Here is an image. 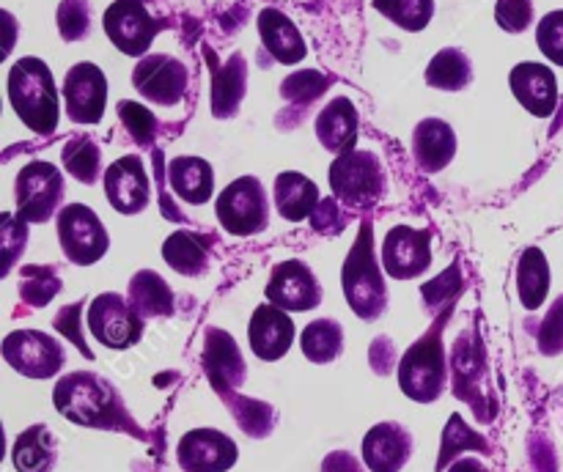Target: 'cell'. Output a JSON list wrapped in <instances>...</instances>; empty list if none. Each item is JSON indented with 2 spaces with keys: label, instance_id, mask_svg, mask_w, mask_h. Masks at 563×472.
Segmentation results:
<instances>
[{
  "label": "cell",
  "instance_id": "2",
  "mask_svg": "<svg viewBox=\"0 0 563 472\" xmlns=\"http://www.w3.org/2000/svg\"><path fill=\"white\" fill-rule=\"evenodd\" d=\"M9 102L22 124L36 135H53L58 126V88L53 71L38 58H20L9 71Z\"/></svg>",
  "mask_w": 563,
  "mask_h": 472
},
{
  "label": "cell",
  "instance_id": "18",
  "mask_svg": "<svg viewBox=\"0 0 563 472\" xmlns=\"http://www.w3.org/2000/svg\"><path fill=\"white\" fill-rule=\"evenodd\" d=\"M203 368L212 382L214 393L223 395L225 401L236 395L240 384L245 382V360H242L236 340L225 329L209 327L207 340H203Z\"/></svg>",
  "mask_w": 563,
  "mask_h": 472
},
{
  "label": "cell",
  "instance_id": "5",
  "mask_svg": "<svg viewBox=\"0 0 563 472\" xmlns=\"http://www.w3.org/2000/svg\"><path fill=\"white\" fill-rule=\"evenodd\" d=\"M328 179L333 198L346 209H372L388 187L379 159L372 151H357V148L333 159Z\"/></svg>",
  "mask_w": 563,
  "mask_h": 472
},
{
  "label": "cell",
  "instance_id": "52",
  "mask_svg": "<svg viewBox=\"0 0 563 472\" xmlns=\"http://www.w3.org/2000/svg\"><path fill=\"white\" fill-rule=\"evenodd\" d=\"M449 472H489V470L478 459H456L454 464L449 467Z\"/></svg>",
  "mask_w": 563,
  "mask_h": 472
},
{
  "label": "cell",
  "instance_id": "34",
  "mask_svg": "<svg viewBox=\"0 0 563 472\" xmlns=\"http://www.w3.org/2000/svg\"><path fill=\"white\" fill-rule=\"evenodd\" d=\"M300 346L308 360L324 366V362L339 360V355L344 351V329L335 318H317L302 329Z\"/></svg>",
  "mask_w": 563,
  "mask_h": 472
},
{
  "label": "cell",
  "instance_id": "10",
  "mask_svg": "<svg viewBox=\"0 0 563 472\" xmlns=\"http://www.w3.org/2000/svg\"><path fill=\"white\" fill-rule=\"evenodd\" d=\"M3 360L27 379H49L64 368L66 351L53 335L38 329H14L3 340Z\"/></svg>",
  "mask_w": 563,
  "mask_h": 472
},
{
  "label": "cell",
  "instance_id": "1",
  "mask_svg": "<svg viewBox=\"0 0 563 472\" xmlns=\"http://www.w3.org/2000/svg\"><path fill=\"white\" fill-rule=\"evenodd\" d=\"M53 404L66 420L88 428H108V431H135V423L126 415L124 401L113 384L91 371L66 373L53 390Z\"/></svg>",
  "mask_w": 563,
  "mask_h": 472
},
{
  "label": "cell",
  "instance_id": "28",
  "mask_svg": "<svg viewBox=\"0 0 563 472\" xmlns=\"http://www.w3.org/2000/svg\"><path fill=\"white\" fill-rule=\"evenodd\" d=\"M55 459H58V442L42 423L25 428L11 448V461H14L16 472H53Z\"/></svg>",
  "mask_w": 563,
  "mask_h": 472
},
{
  "label": "cell",
  "instance_id": "17",
  "mask_svg": "<svg viewBox=\"0 0 563 472\" xmlns=\"http://www.w3.org/2000/svg\"><path fill=\"white\" fill-rule=\"evenodd\" d=\"M104 195H108L110 206L126 217L141 214L148 206L152 187H148L146 168L137 154H126L104 170Z\"/></svg>",
  "mask_w": 563,
  "mask_h": 472
},
{
  "label": "cell",
  "instance_id": "15",
  "mask_svg": "<svg viewBox=\"0 0 563 472\" xmlns=\"http://www.w3.org/2000/svg\"><path fill=\"white\" fill-rule=\"evenodd\" d=\"M432 263V234L396 225L383 241V267L394 280H412Z\"/></svg>",
  "mask_w": 563,
  "mask_h": 472
},
{
  "label": "cell",
  "instance_id": "26",
  "mask_svg": "<svg viewBox=\"0 0 563 472\" xmlns=\"http://www.w3.org/2000/svg\"><path fill=\"white\" fill-rule=\"evenodd\" d=\"M319 203H322L319 187L308 176L297 173V170L278 173V179H275V206H278L280 217L289 220V223L311 220Z\"/></svg>",
  "mask_w": 563,
  "mask_h": 472
},
{
  "label": "cell",
  "instance_id": "24",
  "mask_svg": "<svg viewBox=\"0 0 563 472\" xmlns=\"http://www.w3.org/2000/svg\"><path fill=\"white\" fill-rule=\"evenodd\" d=\"M317 137L328 151L346 154L357 143V110L352 99H330L317 115Z\"/></svg>",
  "mask_w": 563,
  "mask_h": 472
},
{
  "label": "cell",
  "instance_id": "8",
  "mask_svg": "<svg viewBox=\"0 0 563 472\" xmlns=\"http://www.w3.org/2000/svg\"><path fill=\"white\" fill-rule=\"evenodd\" d=\"M64 201V173L49 162H27L16 173V217L47 223Z\"/></svg>",
  "mask_w": 563,
  "mask_h": 472
},
{
  "label": "cell",
  "instance_id": "38",
  "mask_svg": "<svg viewBox=\"0 0 563 472\" xmlns=\"http://www.w3.org/2000/svg\"><path fill=\"white\" fill-rule=\"evenodd\" d=\"M60 291V278L55 272V267H22L20 274V296L22 302L27 305L38 307V305H47L55 294Z\"/></svg>",
  "mask_w": 563,
  "mask_h": 472
},
{
  "label": "cell",
  "instance_id": "44",
  "mask_svg": "<svg viewBox=\"0 0 563 472\" xmlns=\"http://www.w3.org/2000/svg\"><path fill=\"white\" fill-rule=\"evenodd\" d=\"M537 44L544 53V58L563 66V9L550 11L548 16H542L537 27Z\"/></svg>",
  "mask_w": 563,
  "mask_h": 472
},
{
  "label": "cell",
  "instance_id": "40",
  "mask_svg": "<svg viewBox=\"0 0 563 472\" xmlns=\"http://www.w3.org/2000/svg\"><path fill=\"white\" fill-rule=\"evenodd\" d=\"M58 33L64 42H80L91 31V3L88 0H60Z\"/></svg>",
  "mask_w": 563,
  "mask_h": 472
},
{
  "label": "cell",
  "instance_id": "46",
  "mask_svg": "<svg viewBox=\"0 0 563 472\" xmlns=\"http://www.w3.org/2000/svg\"><path fill=\"white\" fill-rule=\"evenodd\" d=\"M434 291H438V296H434L432 302H427V311L429 313H438L440 311V305H456V294H460L462 291V274H460V267H449L445 269L443 274H440V278H434L432 283H427L423 285V296H429V294H434Z\"/></svg>",
  "mask_w": 563,
  "mask_h": 472
},
{
  "label": "cell",
  "instance_id": "42",
  "mask_svg": "<svg viewBox=\"0 0 563 472\" xmlns=\"http://www.w3.org/2000/svg\"><path fill=\"white\" fill-rule=\"evenodd\" d=\"M119 115L121 121H124L126 132H130L141 146H152L154 135H157V119L152 115V110L143 108V104L137 102H126L124 99V102H119Z\"/></svg>",
  "mask_w": 563,
  "mask_h": 472
},
{
  "label": "cell",
  "instance_id": "29",
  "mask_svg": "<svg viewBox=\"0 0 563 472\" xmlns=\"http://www.w3.org/2000/svg\"><path fill=\"white\" fill-rule=\"evenodd\" d=\"M247 66L242 55H231L212 75V113L214 119H231L245 99Z\"/></svg>",
  "mask_w": 563,
  "mask_h": 472
},
{
  "label": "cell",
  "instance_id": "35",
  "mask_svg": "<svg viewBox=\"0 0 563 472\" xmlns=\"http://www.w3.org/2000/svg\"><path fill=\"white\" fill-rule=\"evenodd\" d=\"M60 159H64L69 176H75L80 184H93L102 173V151H99L97 141L88 135H75L71 141H66Z\"/></svg>",
  "mask_w": 563,
  "mask_h": 472
},
{
  "label": "cell",
  "instance_id": "9",
  "mask_svg": "<svg viewBox=\"0 0 563 472\" xmlns=\"http://www.w3.org/2000/svg\"><path fill=\"white\" fill-rule=\"evenodd\" d=\"M88 329L93 338L108 349H130L141 340L143 335V318L130 300L115 291L99 294L97 300L88 305Z\"/></svg>",
  "mask_w": 563,
  "mask_h": 472
},
{
  "label": "cell",
  "instance_id": "25",
  "mask_svg": "<svg viewBox=\"0 0 563 472\" xmlns=\"http://www.w3.org/2000/svg\"><path fill=\"white\" fill-rule=\"evenodd\" d=\"M258 33H262V42L267 47V53L273 55L278 64H300L306 58L308 47L306 38L300 36L295 22L278 9H264L258 14Z\"/></svg>",
  "mask_w": 563,
  "mask_h": 472
},
{
  "label": "cell",
  "instance_id": "21",
  "mask_svg": "<svg viewBox=\"0 0 563 472\" xmlns=\"http://www.w3.org/2000/svg\"><path fill=\"white\" fill-rule=\"evenodd\" d=\"M451 371H454V393L456 398L467 401L476 409L478 417H484L482 404V379H484V349L482 338L476 329L460 335L451 351Z\"/></svg>",
  "mask_w": 563,
  "mask_h": 472
},
{
  "label": "cell",
  "instance_id": "31",
  "mask_svg": "<svg viewBox=\"0 0 563 472\" xmlns=\"http://www.w3.org/2000/svg\"><path fill=\"white\" fill-rule=\"evenodd\" d=\"M163 258L179 274L198 278L209 269V239L192 234V231H176L165 239Z\"/></svg>",
  "mask_w": 563,
  "mask_h": 472
},
{
  "label": "cell",
  "instance_id": "45",
  "mask_svg": "<svg viewBox=\"0 0 563 472\" xmlns=\"http://www.w3.org/2000/svg\"><path fill=\"white\" fill-rule=\"evenodd\" d=\"M495 22L506 33H522L533 22V0H498L495 3Z\"/></svg>",
  "mask_w": 563,
  "mask_h": 472
},
{
  "label": "cell",
  "instance_id": "49",
  "mask_svg": "<svg viewBox=\"0 0 563 472\" xmlns=\"http://www.w3.org/2000/svg\"><path fill=\"white\" fill-rule=\"evenodd\" d=\"M346 223H350V214L339 206L335 198H324L311 217L313 231H319V234H330V236L341 234V231L346 228Z\"/></svg>",
  "mask_w": 563,
  "mask_h": 472
},
{
  "label": "cell",
  "instance_id": "20",
  "mask_svg": "<svg viewBox=\"0 0 563 472\" xmlns=\"http://www.w3.org/2000/svg\"><path fill=\"white\" fill-rule=\"evenodd\" d=\"M509 86L517 102L537 119H550L559 108V80L550 66L533 60L517 64L509 75Z\"/></svg>",
  "mask_w": 563,
  "mask_h": 472
},
{
  "label": "cell",
  "instance_id": "30",
  "mask_svg": "<svg viewBox=\"0 0 563 472\" xmlns=\"http://www.w3.org/2000/svg\"><path fill=\"white\" fill-rule=\"evenodd\" d=\"M130 305L141 313V318L154 316H174V291L170 285L159 278L152 269H141L135 278L130 280V294H126Z\"/></svg>",
  "mask_w": 563,
  "mask_h": 472
},
{
  "label": "cell",
  "instance_id": "43",
  "mask_svg": "<svg viewBox=\"0 0 563 472\" xmlns=\"http://www.w3.org/2000/svg\"><path fill=\"white\" fill-rule=\"evenodd\" d=\"M0 241H3V269L0 272L9 274L16 258L22 256L27 241V223L14 217V214H3V228H0Z\"/></svg>",
  "mask_w": 563,
  "mask_h": 472
},
{
  "label": "cell",
  "instance_id": "22",
  "mask_svg": "<svg viewBox=\"0 0 563 472\" xmlns=\"http://www.w3.org/2000/svg\"><path fill=\"white\" fill-rule=\"evenodd\" d=\"M412 453V437L399 423H379L363 439V459L372 472H399Z\"/></svg>",
  "mask_w": 563,
  "mask_h": 472
},
{
  "label": "cell",
  "instance_id": "6",
  "mask_svg": "<svg viewBox=\"0 0 563 472\" xmlns=\"http://www.w3.org/2000/svg\"><path fill=\"white\" fill-rule=\"evenodd\" d=\"M214 214L231 236L262 234L269 223V203L262 181L256 176H242L231 181L218 195Z\"/></svg>",
  "mask_w": 563,
  "mask_h": 472
},
{
  "label": "cell",
  "instance_id": "50",
  "mask_svg": "<svg viewBox=\"0 0 563 472\" xmlns=\"http://www.w3.org/2000/svg\"><path fill=\"white\" fill-rule=\"evenodd\" d=\"M368 360H372V368L379 373V377H385V373L394 371L396 349H394V344H390L388 335H379V338L374 340L372 349H368Z\"/></svg>",
  "mask_w": 563,
  "mask_h": 472
},
{
  "label": "cell",
  "instance_id": "23",
  "mask_svg": "<svg viewBox=\"0 0 563 472\" xmlns=\"http://www.w3.org/2000/svg\"><path fill=\"white\" fill-rule=\"evenodd\" d=\"M412 154L418 168L427 173L449 168L456 154V135L451 124H445L443 119H423L412 132Z\"/></svg>",
  "mask_w": 563,
  "mask_h": 472
},
{
  "label": "cell",
  "instance_id": "19",
  "mask_svg": "<svg viewBox=\"0 0 563 472\" xmlns=\"http://www.w3.org/2000/svg\"><path fill=\"white\" fill-rule=\"evenodd\" d=\"M295 322L286 311H280L273 302H264L253 311L251 324H247V340L258 360L275 362L291 349L295 344Z\"/></svg>",
  "mask_w": 563,
  "mask_h": 472
},
{
  "label": "cell",
  "instance_id": "37",
  "mask_svg": "<svg viewBox=\"0 0 563 472\" xmlns=\"http://www.w3.org/2000/svg\"><path fill=\"white\" fill-rule=\"evenodd\" d=\"M462 450H489V445L487 439H484L482 434L473 431L460 415H451L449 426H445L443 431V448H440L438 467H434V470H449V464L456 461V456H460Z\"/></svg>",
  "mask_w": 563,
  "mask_h": 472
},
{
  "label": "cell",
  "instance_id": "39",
  "mask_svg": "<svg viewBox=\"0 0 563 472\" xmlns=\"http://www.w3.org/2000/svg\"><path fill=\"white\" fill-rule=\"evenodd\" d=\"M225 404H229L231 412H234L240 428H245L251 437H267V434L273 431L275 412H273V406H267L264 401L245 398V395H242V398L240 395H231Z\"/></svg>",
  "mask_w": 563,
  "mask_h": 472
},
{
  "label": "cell",
  "instance_id": "36",
  "mask_svg": "<svg viewBox=\"0 0 563 472\" xmlns=\"http://www.w3.org/2000/svg\"><path fill=\"white\" fill-rule=\"evenodd\" d=\"M372 5L394 25L410 33L423 31L434 16V0H372Z\"/></svg>",
  "mask_w": 563,
  "mask_h": 472
},
{
  "label": "cell",
  "instance_id": "4",
  "mask_svg": "<svg viewBox=\"0 0 563 472\" xmlns=\"http://www.w3.org/2000/svg\"><path fill=\"white\" fill-rule=\"evenodd\" d=\"M341 289H344L346 305L363 322H374L388 307V283H385L383 269L374 256L372 223L368 220H363L361 234H357L344 269H341Z\"/></svg>",
  "mask_w": 563,
  "mask_h": 472
},
{
  "label": "cell",
  "instance_id": "51",
  "mask_svg": "<svg viewBox=\"0 0 563 472\" xmlns=\"http://www.w3.org/2000/svg\"><path fill=\"white\" fill-rule=\"evenodd\" d=\"M324 472H363L361 464L350 453H333L324 459Z\"/></svg>",
  "mask_w": 563,
  "mask_h": 472
},
{
  "label": "cell",
  "instance_id": "14",
  "mask_svg": "<svg viewBox=\"0 0 563 472\" xmlns=\"http://www.w3.org/2000/svg\"><path fill=\"white\" fill-rule=\"evenodd\" d=\"M267 300L286 313L313 311L322 302V285L308 263L289 258V261L275 263L267 283Z\"/></svg>",
  "mask_w": 563,
  "mask_h": 472
},
{
  "label": "cell",
  "instance_id": "32",
  "mask_svg": "<svg viewBox=\"0 0 563 472\" xmlns=\"http://www.w3.org/2000/svg\"><path fill=\"white\" fill-rule=\"evenodd\" d=\"M517 291H520V300L528 311H537L548 300L550 263L539 247H528L522 252L520 263H517Z\"/></svg>",
  "mask_w": 563,
  "mask_h": 472
},
{
  "label": "cell",
  "instance_id": "16",
  "mask_svg": "<svg viewBox=\"0 0 563 472\" xmlns=\"http://www.w3.org/2000/svg\"><path fill=\"white\" fill-rule=\"evenodd\" d=\"M236 442L214 428H196L179 439L176 459L185 472H229L236 464Z\"/></svg>",
  "mask_w": 563,
  "mask_h": 472
},
{
  "label": "cell",
  "instance_id": "12",
  "mask_svg": "<svg viewBox=\"0 0 563 472\" xmlns=\"http://www.w3.org/2000/svg\"><path fill=\"white\" fill-rule=\"evenodd\" d=\"M187 82H190L187 66L163 53L141 58L132 71V86L137 88V93L146 97L148 102L163 104V108H170V104L185 99Z\"/></svg>",
  "mask_w": 563,
  "mask_h": 472
},
{
  "label": "cell",
  "instance_id": "3",
  "mask_svg": "<svg viewBox=\"0 0 563 472\" xmlns=\"http://www.w3.org/2000/svg\"><path fill=\"white\" fill-rule=\"evenodd\" d=\"M454 313V305L445 307L440 313L438 322L423 333L421 340L405 351L399 360V387L407 398L418 401V404H432L440 398L449 382V362H445L443 349V333L445 322Z\"/></svg>",
  "mask_w": 563,
  "mask_h": 472
},
{
  "label": "cell",
  "instance_id": "7",
  "mask_svg": "<svg viewBox=\"0 0 563 472\" xmlns=\"http://www.w3.org/2000/svg\"><path fill=\"white\" fill-rule=\"evenodd\" d=\"M60 250L77 267L97 263L108 252L110 236L97 212L82 203H69L58 212Z\"/></svg>",
  "mask_w": 563,
  "mask_h": 472
},
{
  "label": "cell",
  "instance_id": "33",
  "mask_svg": "<svg viewBox=\"0 0 563 472\" xmlns=\"http://www.w3.org/2000/svg\"><path fill=\"white\" fill-rule=\"evenodd\" d=\"M473 80V64L467 53L456 47H445L429 60L427 66V82L440 91H462L471 86Z\"/></svg>",
  "mask_w": 563,
  "mask_h": 472
},
{
  "label": "cell",
  "instance_id": "48",
  "mask_svg": "<svg viewBox=\"0 0 563 472\" xmlns=\"http://www.w3.org/2000/svg\"><path fill=\"white\" fill-rule=\"evenodd\" d=\"M82 307H86V302H75V305L64 307V311L55 316V329H58L60 335H66V340H71V344L80 349L82 357H88V360H93V351L88 349L86 338H82V322H80V313Z\"/></svg>",
  "mask_w": 563,
  "mask_h": 472
},
{
  "label": "cell",
  "instance_id": "47",
  "mask_svg": "<svg viewBox=\"0 0 563 472\" xmlns=\"http://www.w3.org/2000/svg\"><path fill=\"white\" fill-rule=\"evenodd\" d=\"M539 351L542 355H561L563 351V296L553 302L539 327Z\"/></svg>",
  "mask_w": 563,
  "mask_h": 472
},
{
  "label": "cell",
  "instance_id": "11",
  "mask_svg": "<svg viewBox=\"0 0 563 472\" xmlns=\"http://www.w3.org/2000/svg\"><path fill=\"white\" fill-rule=\"evenodd\" d=\"M104 33L124 55L141 58L159 33V22L146 11L141 0H115L102 16Z\"/></svg>",
  "mask_w": 563,
  "mask_h": 472
},
{
  "label": "cell",
  "instance_id": "27",
  "mask_svg": "<svg viewBox=\"0 0 563 472\" xmlns=\"http://www.w3.org/2000/svg\"><path fill=\"white\" fill-rule=\"evenodd\" d=\"M168 181L181 201L196 206L212 201L214 195V170L201 157H176L168 168Z\"/></svg>",
  "mask_w": 563,
  "mask_h": 472
},
{
  "label": "cell",
  "instance_id": "41",
  "mask_svg": "<svg viewBox=\"0 0 563 472\" xmlns=\"http://www.w3.org/2000/svg\"><path fill=\"white\" fill-rule=\"evenodd\" d=\"M330 86V80L319 71H297V75L286 77L284 86H280V97L289 99L295 104H311L313 99H319L324 93V88Z\"/></svg>",
  "mask_w": 563,
  "mask_h": 472
},
{
  "label": "cell",
  "instance_id": "13",
  "mask_svg": "<svg viewBox=\"0 0 563 472\" xmlns=\"http://www.w3.org/2000/svg\"><path fill=\"white\" fill-rule=\"evenodd\" d=\"M66 115L75 124H99L108 104V80L97 64H75L64 77Z\"/></svg>",
  "mask_w": 563,
  "mask_h": 472
}]
</instances>
